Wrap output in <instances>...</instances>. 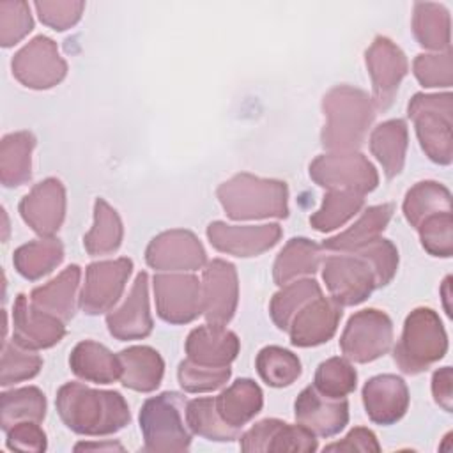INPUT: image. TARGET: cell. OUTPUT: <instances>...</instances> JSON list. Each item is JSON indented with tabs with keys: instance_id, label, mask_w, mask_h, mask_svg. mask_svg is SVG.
<instances>
[{
	"instance_id": "obj_1",
	"label": "cell",
	"mask_w": 453,
	"mask_h": 453,
	"mask_svg": "<svg viewBox=\"0 0 453 453\" xmlns=\"http://www.w3.org/2000/svg\"><path fill=\"white\" fill-rule=\"evenodd\" d=\"M57 411L64 425L80 435H110L129 421V407L119 391H101L67 382L57 393Z\"/></svg>"
},
{
	"instance_id": "obj_2",
	"label": "cell",
	"mask_w": 453,
	"mask_h": 453,
	"mask_svg": "<svg viewBox=\"0 0 453 453\" xmlns=\"http://www.w3.org/2000/svg\"><path fill=\"white\" fill-rule=\"evenodd\" d=\"M326 126L320 143L331 152H352L363 145L375 119V106L365 90L350 85L333 87L322 99Z\"/></svg>"
},
{
	"instance_id": "obj_3",
	"label": "cell",
	"mask_w": 453,
	"mask_h": 453,
	"mask_svg": "<svg viewBox=\"0 0 453 453\" xmlns=\"http://www.w3.org/2000/svg\"><path fill=\"white\" fill-rule=\"evenodd\" d=\"M232 219H264L288 216V188L283 180L237 173L216 191Z\"/></svg>"
},
{
	"instance_id": "obj_4",
	"label": "cell",
	"mask_w": 453,
	"mask_h": 453,
	"mask_svg": "<svg viewBox=\"0 0 453 453\" xmlns=\"http://www.w3.org/2000/svg\"><path fill=\"white\" fill-rule=\"evenodd\" d=\"M448 336L439 315L432 308L412 310L403 324L393 357L403 373L416 375L444 357Z\"/></svg>"
},
{
	"instance_id": "obj_5",
	"label": "cell",
	"mask_w": 453,
	"mask_h": 453,
	"mask_svg": "<svg viewBox=\"0 0 453 453\" xmlns=\"http://www.w3.org/2000/svg\"><path fill=\"white\" fill-rule=\"evenodd\" d=\"M186 398L165 391L147 398L140 411V430L145 451H186L191 444V430L186 418Z\"/></svg>"
},
{
	"instance_id": "obj_6",
	"label": "cell",
	"mask_w": 453,
	"mask_h": 453,
	"mask_svg": "<svg viewBox=\"0 0 453 453\" xmlns=\"http://www.w3.org/2000/svg\"><path fill=\"white\" fill-rule=\"evenodd\" d=\"M425 154L439 165L453 159V97L446 94H414L407 106Z\"/></svg>"
},
{
	"instance_id": "obj_7",
	"label": "cell",
	"mask_w": 453,
	"mask_h": 453,
	"mask_svg": "<svg viewBox=\"0 0 453 453\" xmlns=\"http://www.w3.org/2000/svg\"><path fill=\"white\" fill-rule=\"evenodd\" d=\"M310 177L329 191H354L366 195L379 184L375 166L359 152H331L310 165Z\"/></svg>"
},
{
	"instance_id": "obj_8",
	"label": "cell",
	"mask_w": 453,
	"mask_h": 453,
	"mask_svg": "<svg viewBox=\"0 0 453 453\" xmlns=\"http://www.w3.org/2000/svg\"><path fill=\"white\" fill-rule=\"evenodd\" d=\"M393 345V322L375 308L354 313L342 336L340 349L343 356L356 363H370L384 356Z\"/></svg>"
},
{
	"instance_id": "obj_9",
	"label": "cell",
	"mask_w": 453,
	"mask_h": 453,
	"mask_svg": "<svg viewBox=\"0 0 453 453\" xmlns=\"http://www.w3.org/2000/svg\"><path fill=\"white\" fill-rule=\"evenodd\" d=\"M322 278L331 299L340 306H356L377 288L372 265L357 253L327 257L322 265Z\"/></svg>"
},
{
	"instance_id": "obj_10",
	"label": "cell",
	"mask_w": 453,
	"mask_h": 453,
	"mask_svg": "<svg viewBox=\"0 0 453 453\" xmlns=\"http://www.w3.org/2000/svg\"><path fill=\"white\" fill-rule=\"evenodd\" d=\"M11 67L21 85L37 90L55 87L67 73V64L58 55L57 44L46 35H37L23 46L14 55Z\"/></svg>"
},
{
	"instance_id": "obj_11",
	"label": "cell",
	"mask_w": 453,
	"mask_h": 453,
	"mask_svg": "<svg viewBox=\"0 0 453 453\" xmlns=\"http://www.w3.org/2000/svg\"><path fill=\"white\" fill-rule=\"evenodd\" d=\"M157 315L170 324H188L203 311L202 281L193 274H156Z\"/></svg>"
},
{
	"instance_id": "obj_12",
	"label": "cell",
	"mask_w": 453,
	"mask_h": 453,
	"mask_svg": "<svg viewBox=\"0 0 453 453\" xmlns=\"http://www.w3.org/2000/svg\"><path fill=\"white\" fill-rule=\"evenodd\" d=\"M366 67L372 76L373 106L388 110L396 96L398 85L409 71L403 51L388 37L377 35L365 53Z\"/></svg>"
},
{
	"instance_id": "obj_13",
	"label": "cell",
	"mask_w": 453,
	"mask_h": 453,
	"mask_svg": "<svg viewBox=\"0 0 453 453\" xmlns=\"http://www.w3.org/2000/svg\"><path fill=\"white\" fill-rule=\"evenodd\" d=\"M129 258L94 262L85 271V283L80 294V308L88 315L110 311L124 292L131 274Z\"/></svg>"
},
{
	"instance_id": "obj_14",
	"label": "cell",
	"mask_w": 453,
	"mask_h": 453,
	"mask_svg": "<svg viewBox=\"0 0 453 453\" xmlns=\"http://www.w3.org/2000/svg\"><path fill=\"white\" fill-rule=\"evenodd\" d=\"M237 297L239 285L234 264L221 258L211 260L202 276V313L207 324L226 326L235 313Z\"/></svg>"
},
{
	"instance_id": "obj_15",
	"label": "cell",
	"mask_w": 453,
	"mask_h": 453,
	"mask_svg": "<svg viewBox=\"0 0 453 453\" xmlns=\"http://www.w3.org/2000/svg\"><path fill=\"white\" fill-rule=\"evenodd\" d=\"M205 250L189 230H166L156 235L147 250L145 260L157 271H195L205 265Z\"/></svg>"
},
{
	"instance_id": "obj_16",
	"label": "cell",
	"mask_w": 453,
	"mask_h": 453,
	"mask_svg": "<svg viewBox=\"0 0 453 453\" xmlns=\"http://www.w3.org/2000/svg\"><path fill=\"white\" fill-rule=\"evenodd\" d=\"M207 237L221 253L234 257H257L278 244L281 226L276 223L237 226L223 221H212L207 226Z\"/></svg>"
},
{
	"instance_id": "obj_17",
	"label": "cell",
	"mask_w": 453,
	"mask_h": 453,
	"mask_svg": "<svg viewBox=\"0 0 453 453\" xmlns=\"http://www.w3.org/2000/svg\"><path fill=\"white\" fill-rule=\"evenodd\" d=\"M23 221L39 235L51 237L65 216V189L58 179H44L19 202Z\"/></svg>"
},
{
	"instance_id": "obj_18",
	"label": "cell",
	"mask_w": 453,
	"mask_h": 453,
	"mask_svg": "<svg viewBox=\"0 0 453 453\" xmlns=\"http://www.w3.org/2000/svg\"><path fill=\"white\" fill-rule=\"evenodd\" d=\"M65 322L35 308L25 294L16 297L12 308V342L28 350L48 349L65 334Z\"/></svg>"
},
{
	"instance_id": "obj_19",
	"label": "cell",
	"mask_w": 453,
	"mask_h": 453,
	"mask_svg": "<svg viewBox=\"0 0 453 453\" xmlns=\"http://www.w3.org/2000/svg\"><path fill=\"white\" fill-rule=\"evenodd\" d=\"M317 446V439L308 428L276 418L262 419L241 435L242 451H315Z\"/></svg>"
},
{
	"instance_id": "obj_20",
	"label": "cell",
	"mask_w": 453,
	"mask_h": 453,
	"mask_svg": "<svg viewBox=\"0 0 453 453\" xmlns=\"http://www.w3.org/2000/svg\"><path fill=\"white\" fill-rule=\"evenodd\" d=\"M296 421L315 437H331L342 432L349 421V403L345 398H327L313 386L304 388L294 403Z\"/></svg>"
},
{
	"instance_id": "obj_21",
	"label": "cell",
	"mask_w": 453,
	"mask_h": 453,
	"mask_svg": "<svg viewBox=\"0 0 453 453\" xmlns=\"http://www.w3.org/2000/svg\"><path fill=\"white\" fill-rule=\"evenodd\" d=\"M342 319V306L322 294L308 301L290 320L288 334L296 347L320 345L336 333Z\"/></svg>"
},
{
	"instance_id": "obj_22",
	"label": "cell",
	"mask_w": 453,
	"mask_h": 453,
	"mask_svg": "<svg viewBox=\"0 0 453 453\" xmlns=\"http://www.w3.org/2000/svg\"><path fill=\"white\" fill-rule=\"evenodd\" d=\"M106 326L117 340H140L150 334L154 322L149 311V274L140 273L124 304L106 315Z\"/></svg>"
},
{
	"instance_id": "obj_23",
	"label": "cell",
	"mask_w": 453,
	"mask_h": 453,
	"mask_svg": "<svg viewBox=\"0 0 453 453\" xmlns=\"http://www.w3.org/2000/svg\"><path fill=\"white\" fill-rule=\"evenodd\" d=\"M363 405L373 423L393 425L409 407V389L396 375H375L363 386Z\"/></svg>"
},
{
	"instance_id": "obj_24",
	"label": "cell",
	"mask_w": 453,
	"mask_h": 453,
	"mask_svg": "<svg viewBox=\"0 0 453 453\" xmlns=\"http://www.w3.org/2000/svg\"><path fill=\"white\" fill-rule=\"evenodd\" d=\"M239 338L235 333L225 329V326H198L186 340L188 359L200 366L223 368L237 357Z\"/></svg>"
},
{
	"instance_id": "obj_25",
	"label": "cell",
	"mask_w": 453,
	"mask_h": 453,
	"mask_svg": "<svg viewBox=\"0 0 453 453\" xmlns=\"http://www.w3.org/2000/svg\"><path fill=\"white\" fill-rule=\"evenodd\" d=\"M393 203H382L368 207L363 216L345 232L326 239L320 244V250L326 251H338V253H354L366 244L379 239L382 230L388 226L393 216Z\"/></svg>"
},
{
	"instance_id": "obj_26",
	"label": "cell",
	"mask_w": 453,
	"mask_h": 453,
	"mask_svg": "<svg viewBox=\"0 0 453 453\" xmlns=\"http://www.w3.org/2000/svg\"><path fill=\"white\" fill-rule=\"evenodd\" d=\"M69 366L76 377L97 384H111L119 380L122 373L119 354L115 356L104 345L92 340L80 342L73 349Z\"/></svg>"
},
{
	"instance_id": "obj_27",
	"label": "cell",
	"mask_w": 453,
	"mask_h": 453,
	"mask_svg": "<svg viewBox=\"0 0 453 453\" xmlns=\"http://www.w3.org/2000/svg\"><path fill=\"white\" fill-rule=\"evenodd\" d=\"M122 365L120 382L134 391H154L163 379L165 363L157 350L147 345H134L119 352Z\"/></svg>"
},
{
	"instance_id": "obj_28",
	"label": "cell",
	"mask_w": 453,
	"mask_h": 453,
	"mask_svg": "<svg viewBox=\"0 0 453 453\" xmlns=\"http://www.w3.org/2000/svg\"><path fill=\"white\" fill-rule=\"evenodd\" d=\"M214 405L226 425L241 430L260 412L264 395L255 380L239 379L214 398Z\"/></svg>"
},
{
	"instance_id": "obj_29",
	"label": "cell",
	"mask_w": 453,
	"mask_h": 453,
	"mask_svg": "<svg viewBox=\"0 0 453 453\" xmlns=\"http://www.w3.org/2000/svg\"><path fill=\"white\" fill-rule=\"evenodd\" d=\"M80 267L78 265H69L65 267L57 278L48 281L42 287H37L30 292V303L60 319L62 322H67L74 317V296L76 288L80 283Z\"/></svg>"
},
{
	"instance_id": "obj_30",
	"label": "cell",
	"mask_w": 453,
	"mask_h": 453,
	"mask_svg": "<svg viewBox=\"0 0 453 453\" xmlns=\"http://www.w3.org/2000/svg\"><path fill=\"white\" fill-rule=\"evenodd\" d=\"M35 138L28 131L5 134L0 143V179L5 188H16L32 177V150Z\"/></svg>"
},
{
	"instance_id": "obj_31",
	"label": "cell",
	"mask_w": 453,
	"mask_h": 453,
	"mask_svg": "<svg viewBox=\"0 0 453 453\" xmlns=\"http://www.w3.org/2000/svg\"><path fill=\"white\" fill-rule=\"evenodd\" d=\"M370 150L382 165L386 177H396L405 163L407 124L402 119H393L379 124L372 131Z\"/></svg>"
},
{
	"instance_id": "obj_32",
	"label": "cell",
	"mask_w": 453,
	"mask_h": 453,
	"mask_svg": "<svg viewBox=\"0 0 453 453\" xmlns=\"http://www.w3.org/2000/svg\"><path fill=\"white\" fill-rule=\"evenodd\" d=\"M320 246L313 241L306 237L290 239L274 260V283L283 287L299 276L313 274L320 265Z\"/></svg>"
},
{
	"instance_id": "obj_33",
	"label": "cell",
	"mask_w": 453,
	"mask_h": 453,
	"mask_svg": "<svg viewBox=\"0 0 453 453\" xmlns=\"http://www.w3.org/2000/svg\"><path fill=\"white\" fill-rule=\"evenodd\" d=\"M64 258V246L58 239L44 237L19 246L12 262L16 271L27 280H39L53 271Z\"/></svg>"
},
{
	"instance_id": "obj_34",
	"label": "cell",
	"mask_w": 453,
	"mask_h": 453,
	"mask_svg": "<svg viewBox=\"0 0 453 453\" xmlns=\"http://www.w3.org/2000/svg\"><path fill=\"white\" fill-rule=\"evenodd\" d=\"M451 211V193L435 180H423L412 186L403 200L405 219L418 228L423 219Z\"/></svg>"
},
{
	"instance_id": "obj_35",
	"label": "cell",
	"mask_w": 453,
	"mask_h": 453,
	"mask_svg": "<svg viewBox=\"0 0 453 453\" xmlns=\"http://www.w3.org/2000/svg\"><path fill=\"white\" fill-rule=\"evenodd\" d=\"M122 221L115 209H111L103 198L94 203V226L85 234L83 246L88 255L99 257L119 250L122 242Z\"/></svg>"
},
{
	"instance_id": "obj_36",
	"label": "cell",
	"mask_w": 453,
	"mask_h": 453,
	"mask_svg": "<svg viewBox=\"0 0 453 453\" xmlns=\"http://www.w3.org/2000/svg\"><path fill=\"white\" fill-rule=\"evenodd\" d=\"M44 416L46 398L39 388H19L5 391L0 396V425L4 432L21 421L41 423Z\"/></svg>"
},
{
	"instance_id": "obj_37",
	"label": "cell",
	"mask_w": 453,
	"mask_h": 453,
	"mask_svg": "<svg viewBox=\"0 0 453 453\" xmlns=\"http://www.w3.org/2000/svg\"><path fill=\"white\" fill-rule=\"evenodd\" d=\"M412 30L418 42L428 50H449V14L439 4L414 5Z\"/></svg>"
},
{
	"instance_id": "obj_38",
	"label": "cell",
	"mask_w": 453,
	"mask_h": 453,
	"mask_svg": "<svg viewBox=\"0 0 453 453\" xmlns=\"http://www.w3.org/2000/svg\"><path fill=\"white\" fill-rule=\"evenodd\" d=\"M186 423L189 430L209 441L230 442L241 437V430L226 425L214 405V398H195L186 403Z\"/></svg>"
},
{
	"instance_id": "obj_39",
	"label": "cell",
	"mask_w": 453,
	"mask_h": 453,
	"mask_svg": "<svg viewBox=\"0 0 453 453\" xmlns=\"http://www.w3.org/2000/svg\"><path fill=\"white\" fill-rule=\"evenodd\" d=\"M365 205V198L354 191H329L322 200V207L310 218L317 232H331L345 225Z\"/></svg>"
},
{
	"instance_id": "obj_40",
	"label": "cell",
	"mask_w": 453,
	"mask_h": 453,
	"mask_svg": "<svg viewBox=\"0 0 453 453\" xmlns=\"http://www.w3.org/2000/svg\"><path fill=\"white\" fill-rule=\"evenodd\" d=\"M257 372L260 379L273 388L290 386L301 375V361L299 357L276 345L264 347L257 356Z\"/></svg>"
},
{
	"instance_id": "obj_41",
	"label": "cell",
	"mask_w": 453,
	"mask_h": 453,
	"mask_svg": "<svg viewBox=\"0 0 453 453\" xmlns=\"http://www.w3.org/2000/svg\"><path fill=\"white\" fill-rule=\"evenodd\" d=\"M320 285L315 280H299L294 283L283 285L280 292L271 299V319L281 329L287 331L292 317L311 299L320 296Z\"/></svg>"
},
{
	"instance_id": "obj_42",
	"label": "cell",
	"mask_w": 453,
	"mask_h": 453,
	"mask_svg": "<svg viewBox=\"0 0 453 453\" xmlns=\"http://www.w3.org/2000/svg\"><path fill=\"white\" fill-rule=\"evenodd\" d=\"M356 382L357 373L347 359L329 357L319 365L313 388L327 398H345L356 389Z\"/></svg>"
},
{
	"instance_id": "obj_43",
	"label": "cell",
	"mask_w": 453,
	"mask_h": 453,
	"mask_svg": "<svg viewBox=\"0 0 453 453\" xmlns=\"http://www.w3.org/2000/svg\"><path fill=\"white\" fill-rule=\"evenodd\" d=\"M42 366V359L28 349L19 347L18 343L4 342L2 347V375L0 384L9 386L19 380L32 379L39 373Z\"/></svg>"
},
{
	"instance_id": "obj_44",
	"label": "cell",
	"mask_w": 453,
	"mask_h": 453,
	"mask_svg": "<svg viewBox=\"0 0 453 453\" xmlns=\"http://www.w3.org/2000/svg\"><path fill=\"white\" fill-rule=\"evenodd\" d=\"M423 248L434 255L448 258L453 255V219L449 212H439L428 216L416 228Z\"/></svg>"
},
{
	"instance_id": "obj_45",
	"label": "cell",
	"mask_w": 453,
	"mask_h": 453,
	"mask_svg": "<svg viewBox=\"0 0 453 453\" xmlns=\"http://www.w3.org/2000/svg\"><path fill=\"white\" fill-rule=\"evenodd\" d=\"M230 373H232L230 366H223V368L200 366V365L191 363L189 359H184L179 365L177 379L184 391L207 393V391H214V389L225 386L226 380L230 379Z\"/></svg>"
},
{
	"instance_id": "obj_46",
	"label": "cell",
	"mask_w": 453,
	"mask_h": 453,
	"mask_svg": "<svg viewBox=\"0 0 453 453\" xmlns=\"http://www.w3.org/2000/svg\"><path fill=\"white\" fill-rule=\"evenodd\" d=\"M34 27L27 2H0V44L9 48L19 42Z\"/></svg>"
},
{
	"instance_id": "obj_47",
	"label": "cell",
	"mask_w": 453,
	"mask_h": 453,
	"mask_svg": "<svg viewBox=\"0 0 453 453\" xmlns=\"http://www.w3.org/2000/svg\"><path fill=\"white\" fill-rule=\"evenodd\" d=\"M354 253L361 255L372 265L377 287H386L393 280L398 267V251L391 241L379 237Z\"/></svg>"
},
{
	"instance_id": "obj_48",
	"label": "cell",
	"mask_w": 453,
	"mask_h": 453,
	"mask_svg": "<svg viewBox=\"0 0 453 453\" xmlns=\"http://www.w3.org/2000/svg\"><path fill=\"white\" fill-rule=\"evenodd\" d=\"M414 76L423 87H451L453 64L449 50L442 55H418L412 64Z\"/></svg>"
},
{
	"instance_id": "obj_49",
	"label": "cell",
	"mask_w": 453,
	"mask_h": 453,
	"mask_svg": "<svg viewBox=\"0 0 453 453\" xmlns=\"http://www.w3.org/2000/svg\"><path fill=\"white\" fill-rule=\"evenodd\" d=\"M83 2H35L39 19L53 30L71 28L81 16Z\"/></svg>"
},
{
	"instance_id": "obj_50",
	"label": "cell",
	"mask_w": 453,
	"mask_h": 453,
	"mask_svg": "<svg viewBox=\"0 0 453 453\" xmlns=\"http://www.w3.org/2000/svg\"><path fill=\"white\" fill-rule=\"evenodd\" d=\"M5 442L9 449L18 451H44L46 449V434L35 421H21L5 430Z\"/></svg>"
},
{
	"instance_id": "obj_51",
	"label": "cell",
	"mask_w": 453,
	"mask_h": 453,
	"mask_svg": "<svg viewBox=\"0 0 453 453\" xmlns=\"http://www.w3.org/2000/svg\"><path fill=\"white\" fill-rule=\"evenodd\" d=\"M324 451H380V446L372 430L357 426L352 428L342 441L327 444Z\"/></svg>"
},
{
	"instance_id": "obj_52",
	"label": "cell",
	"mask_w": 453,
	"mask_h": 453,
	"mask_svg": "<svg viewBox=\"0 0 453 453\" xmlns=\"http://www.w3.org/2000/svg\"><path fill=\"white\" fill-rule=\"evenodd\" d=\"M432 393H434V400L446 412H451V409H453V372H451V366H442V368L434 372Z\"/></svg>"
},
{
	"instance_id": "obj_53",
	"label": "cell",
	"mask_w": 453,
	"mask_h": 453,
	"mask_svg": "<svg viewBox=\"0 0 453 453\" xmlns=\"http://www.w3.org/2000/svg\"><path fill=\"white\" fill-rule=\"evenodd\" d=\"M81 449H99V451H124L122 444L119 442H80L74 446V451Z\"/></svg>"
}]
</instances>
